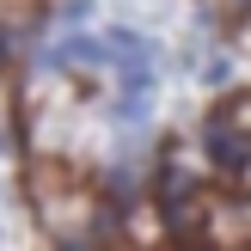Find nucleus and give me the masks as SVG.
Instances as JSON below:
<instances>
[{
	"label": "nucleus",
	"mask_w": 251,
	"mask_h": 251,
	"mask_svg": "<svg viewBox=\"0 0 251 251\" xmlns=\"http://www.w3.org/2000/svg\"><path fill=\"white\" fill-rule=\"evenodd\" d=\"M31 202H37V221H43L61 245L86 239V233H92V221H98V196H92V184H86L80 172H68V166H43V172H37Z\"/></svg>",
	"instance_id": "f257e3e1"
},
{
	"label": "nucleus",
	"mask_w": 251,
	"mask_h": 251,
	"mask_svg": "<svg viewBox=\"0 0 251 251\" xmlns=\"http://www.w3.org/2000/svg\"><path fill=\"white\" fill-rule=\"evenodd\" d=\"M159 202H166V221H172V227H196V184L184 178V172H166Z\"/></svg>",
	"instance_id": "f03ea898"
},
{
	"label": "nucleus",
	"mask_w": 251,
	"mask_h": 251,
	"mask_svg": "<svg viewBox=\"0 0 251 251\" xmlns=\"http://www.w3.org/2000/svg\"><path fill=\"white\" fill-rule=\"evenodd\" d=\"M208 129L251 141V92H239V98H221V104H215V117H208Z\"/></svg>",
	"instance_id": "7ed1b4c3"
},
{
	"label": "nucleus",
	"mask_w": 251,
	"mask_h": 251,
	"mask_svg": "<svg viewBox=\"0 0 251 251\" xmlns=\"http://www.w3.org/2000/svg\"><path fill=\"white\" fill-rule=\"evenodd\" d=\"M37 19V0H0V43H12V31Z\"/></svg>",
	"instance_id": "20e7f679"
},
{
	"label": "nucleus",
	"mask_w": 251,
	"mask_h": 251,
	"mask_svg": "<svg viewBox=\"0 0 251 251\" xmlns=\"http://www.w3.org/2000/svg\"><path fill=\"white\" fill-rule=\"evenodd\" d=\"M233 190H239V196H251V159H245L239 172H233Z\"/></svg>",
	"instance_id": "39448f33"
}]
</instances>
